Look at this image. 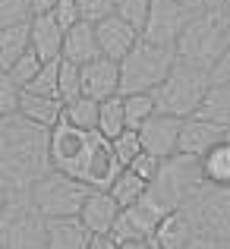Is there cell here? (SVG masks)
<instances>
[{
    "instance_id": "3",
    "label": "cell",
    "mask_w": 230,
    "mask_h": 249,
    "mask_svg": "<svg viewBox=\"0 0 230 249\" xmlns=\"http://www.w3.org/2000/svg\"><path fill=\"white\" fill-rule=\"evenodd\" d=\"M208 89H212L208 70H195V67H186V63L177 60L174 70L167 73V79L152 91L155 114H167V117H177V120H189V117H195V110L202 107Z\"/></svg>"
},
{
    "instance_id": "29",
    "label": "cell",
    "mask_w": 230,
    "mask_h": 249,
    "mask_svg": "<svg viewBox=\"0 0 230 249\" xmlns=\"http://www.w3.org/2000/svg\"><path fill=\"white\" fill-rule=\"evenodd\" d=\"M110 148H114V158L117 164H120L123 170H126L129 164H133L136 158L142 155V142H139V133L136 129H123L117 139H110Z\"/></svg>"
},
{
    "instance_id": "20",
    "label": "cell",
    "mask_w": 230,
    "mask_h": 249,
    "mask_svg": "<svg viewBox=\"0 0 230 249\" xmlns=\"http://www.w3.org/2000/svg\"><path fill=\"white\" fill-rule=\"evenodd\" d=\"M199 164H202L205 186L227 189L230 186V136H224L214 148H208V152L199 158Z\"/></svg>"
},
{
    "instance_id": "36",
    "label": "cell",
    "mask_w": 230,
    "mask_h": 249,
    "mask_svg": "<svg viewBox=\"0 0 230 249\" xmlns=\"http://www.w3.org/2000/svg\"><path fill=\"white\" fill-rule=\"evenodd\" d=\"M19 98H22V89H19L6 73H0V117L19 114Z\"/></svg>"
},
{
    "instance_id": "41",
    "label": "cell",
    "mask_w": 230,
    "mask_h": 249,
    "mask_svg": "<svg viewBox=\"0 0 230 249\" xmlns=\"http://www.w3.org/2000/svg\"><path fill=\"white\" fill-rule=\"evenodd\" d=\"M32 6V16H48V13H54L57 0H29Z\"/></svg>"
},
{
    "instance_id": "48",
    "label": "cell",
    "mask_w": 230,
    "mask_h": 249,
    "mask_svg": "<svg viewBox=\"0 0 230 249\" xmlns=\"http://www.w3.org/2000/svg\"><path fill=\"white\" fill-rule=\"evenodd\" d=\"M224 89H227V91H230V85H224Z\"/></svg>"
},
{
    "instance_id": "2",
    "label": "cell",
    "mask_w": 230,
    "mask_h": 249,
    "mask_svg": "<svg viewBox=\"0 0 230 249\" xmlns=\"http://www.w3.org/2000/svg\"><path fill=\"white\" fill-rule=\"evenodd\" d=\"M230 48V13L212 6L205 13H195L186 22L174 44V54L180 63L195 70H212L218 57Z\"/></svg>"
},
{
    "instance_id": "33",
    "label": "cell",
    "mask_w": 230,
    "mask_h": 249,
    "mask_svg": "<svg viewBox=\"0 0 230 249\" xmlns=\"http://www.w3.org/2000/svg\"><path fill=\"white\" fill-rule=\"evenodd\" d=\"M57 73H60V60H51L38 70V76L32 79V85L25 91L29 95H44V98H57Z\"/></svg>"
},
{
    "instance_id": "19",
    "label": "cell",
    "mask_w": 230,
    "mask_h": 249,
    "mask_svg": "<svg viewBox=\"0 0 230 249\" xmlns=\"http://www.w3.org/2000/svg\"><path fill=\"white\" fill-rule=\"evenodd\" d=\"M19 114L29 123L41 126V129H54L57 123L63 120V101L60 98H44V95H29V91H22V98H19Z\"/></svg>"
},
{
    "instance_id": "38",
    "label": "cell",
    "mask_w": 230,
    "mask_h": 249,
    "mask_svg": "<svg viewBox=\"0 0 230 249\" xmlns=\"http://www.w3.org/2000/svg\"><path fill=\"white\" fill-rule=\"evenodd\" d=\"M51 16L60 22L63 32L73 29L76 22H82V19H79V10H76V0H57V6H54V13H51Z\"/></svg>"
},
{
    "instance_id": "5",
    "label": "cell",
    "mask_w": 230,
    "mask_h": 249,
    "mask_svg": "<svg viewBox=\"0 0 230 249\" xmlns=\"http://www.w3.org/2000/svg\"><path fill=\"white\" fill-rule=\"evenodd\" d=\"M205 189V177H202V164L193 155H170L167 161H161L155 183L148 186V193L161 202L167 212H180L186 208L195 196Z\"/></svg>"
},
{
    "instance_id": "39",
    "label": "cell",
    "mask_w": 230,
    "mask_h": 249,
    "mask_svg": "<svg viewBox=\"0 0 230 249\" xmlns=\"http://www.w3.org/2000/svg\"><path fill=\"white\" fill-rule=\"evenodd\" d=\"M208 76H212V85H230V48L218 57V63L208 70Z\"/></svg>"
},
{
    "instance_id": "17",
    "label": "cell",
    "mask_w": 230,
    "mask_h": 249,
    "mask_svg": "<svg viewBox=\"0 0 230 249\" xmlns=\"http://www.w3.org/2000/svg\"><path fill=\"white\" fill-rule=\"evenodd\" d=\"M60 48H63V29L54 16H32L29 22V51L38 57L41 63L60 60Z\"/></svg>"
},
{
    "instance_id": "35",
    "label": "cell",
    "mask_w": 230,
    "mask_h": 249,
    "mask_svg": "<svg viewBox=\"0 0 230 249\" xmlns=\"http://www.w3.org/2000/svg\"><path fill=\"white\" fill-rule=\"evenodd\" d=\"M148 6H152V0H120V3H117V16H120L123 22H129L142 35V25H145V19H148Z\"/></svg>"
},
{
    "instance_id": "46",
    "label": "cell",
    "mask_w": 230,
    "mask_h": 249,
    "mask_svg": "<svg viewBox=\"0 0 230 249\" xmlns=\"http://www.w3.org/2000/svg\"><path fill=\"white\" fill-rule=\"evenodd\" d=\"M3 205H6V193L0 189V212H3Z\"/></svg>"
},
{
    "instance_id": "45",
    "label": "cell",
    "mask_w": 230,
    "mask_h": 249,
    "mask_svg": "<svg viewBox=\"0 0 230 249\" xmlns=\"http://www.w3.org/2000/svg\"><path fill=\"white\" fill-rule=\"evenodd\" d=\"M214 6H221V10H230V0H214Z\"/></svg>"
},
{
    "instance_id": "14",
    "label": "cell",
    "mask_w": 230,
    "mask_h": 249,
    "mask_svg": "<svg viewBox=\"0 0 230 249\" xmlns=\"http://www.w3.org/2000/svg\"><path fill=\"white\" fill-rule=\"evenodd\" d=\"M79 82H82V98L104 101V98L120 95V63L98 57L88 67H79Z\"/></svg>"
},
{
    "instance_id": "23",
    "label": "cell",
    "mask_w": 230,
    "mask_h": 249,
    "mask_svg": "<svg viewBox=\"0 0 230 249\" xmlns=\"http://www.w3.org/2000/svg\"><path fill=\"white\" fill-rule=\"evenodd\" d=\"M126 129V110H123V95H114V98H104L98 101V136L104 139H117V136Z\"/></svg>"
},
{
    "instance_id": "6",
    "label": "cell",
    "mask_w": 230,
    "mask_h": 249,
    "mask_svg": "<svg viewBox=\"0 0 230 249\" xmlns=\"http://www.w3.org/2000/svg\"><path fill=\"white\" fill-rule=\"evenodd\" d=\"M0 246L3 249H48V221L32 205L29 193L6 196L0 212Z\"/></svg>"
},
{
    "instance_id": "16",
    "label": "cell",
    "mask_w": 230,
    "mask_h": 249,
    "mask_svg": "<svg viewBox=\"0 0 230 249\" xmlns=\"http://www.w3.org/2000/svg\"><path fill=\"white\" fill-rule=\"evenodd\" d=\"M117 218H120V205L110 199V193H101V189H91L82 212H79V221L91 237H110Z\"/></svg>"
},
{
    "instance_id": "44",
    "label": "cell",
    "mask_w": 230,
    "mask_h": 249,
    "mask_svg": "<svg viewBox=\"0 0 230 249\" xmlns=\"http://www.w3.org/2000/svg\"><path fill=\"white\" fill-rule=\"evenodd\" d=\"M117 249H148V240H129V243H117Z\"/></svg>"
},
{
    "instance_id": "15",
    "label": "cell",
    "mask_w": 230,
    "mask_h": 249,
    "mask_svg": "<svg viewBox=\"0 0 230 249\" xmlns=\"http://www.w3.org/2000/svg\"><path fill=\"white\" fill-rule=\"evenodd\" d=\"M227 136L224 126L212 120H202V117H189L180 126V142H177V152L180 155H193V158H202L208 148H214L221 139Z\"/></svg>"
},
{
    "instance_id": "1",
    "label": "cell",
    "mask_w": 230,
    "mask_h": 249,
    "mask_svg": "<svg viewBox=\"0 0 230 249\" xmlns=\"http://www.w3.org/2000/svg\"><path fill=\"white\" fill-rule=\"evenodd\" d=\"M48 133L22 114L0 117V189L6 196L29 193L51 170Z\"/></svg>"
},
{
    "instance_id": "28",
    "label": "cell",
    "mask_w": 230,
    "mask_h": 249,
    "mask_svg": "<svg viewBox=\"0 0 230 249\" xmlns=\"http://www.w3.org/2000/svg\"><path fill=\"white\" fill-rule=\"evenodd\" d=\"M123 110H126V129H139L145 120L155 117V98L152 95H123Z\"/></svg>"
},
{
    "instance_id": "25",
    "label": "cell",
    "mask_w": 230,
    "mask_h": 249,
    "mask_svg": "<svg viewBox=\"0 0 230 249\" xmlns=\"http://www.w3.org/2000/svg\"><path fill=\"white\" fill-rule=\"evenodd\" d=\"M195 117L212 120V123H218V126L230 129V91L224 85H212L208 95H205V101H202V107L195 110Z\"/></svg>"
},
{
    "instance_id": "42",
    "label": "cell",
    "mask_w": 230,
    "mask_h": 249,
    "mask_svg": "<svg viewBox=\"0 0 230 249\" xmlns=\"http://www.w3.org/2000/svg\"><path fill=\"white\" fill-rule=\"evenodd\" d=\"M186 249H230V246H224V243H214V240H205V237H193Z\"/></svg>"
},
{
    "instance_id": "40",
    "label": "cell",
    "mask_w": 230,
    "mask_h": 249,
    "mask_svg": "<svg viewBox=\"0 0 230 249\" xmlns=\"http://www.w3.org/2000/svg\"><path fill=\"white\" fill-rule=\"evenodd\" d=\"M177 3H180L186 13H193V16H195V13L212 10V6H214V0H177Z\"/></svg>"
},
{
    "instance_id": "32",
    "label": "cell",
    "mask_w": 230,
    "mask_h": 249,
    "mask_svg": "<svg viewBox=\"0 0 230 249\" xmlns=\"http://www.w3.org/2000/svg\"><path fill=\"white\" fill-rule=\"evenodd\" d=\"M41 67H44V63L38 60V57L32 54V51H25V54L19 57V60L13 63L10 70H6V76H10V79H13V82L19 85V89L25 91V89H29V85H32V79H35V76H38V70H41Z\"/></svg>"
},
{
    "instance_id": "8",
    "label": "cell",
    "mask_w": 230,
    "mask_h": 249,
    "mask_svg": "<svg viewBox=\"0 0 230 249\" xmlns=\"http://www.w3.org/2000/svg\"><path fill=\"white\" fill-rule=\"evenodd\" d=\"M186 214L189 227L195 237L214 240V243L230 246V186H205L186 208H180Z\"/></svg>"
},
{
    "instance_id": "9",
    "label": "cell",
    "mask_w": 230,
    "mask_h": 249,
    "mask_svg": "<svg viewBox=\"0 0 230 249\" xmlns=\"http://www.w3.org/2000/svg\"><path fill=\"white\" fill-rule=\"evenodd\" d=\"M91 136L95 133H82V129L70 126V123H57L48 133V158H51V170L67 174L73 180H82L85 170V158L91 148Z\"/></svg>"
},
{
    "instance_id": "4",
    "label": "cell",
    "mask_w": 230,
    "mask_h": 249,
    "mask_svg": "<svg viewBox=\"0 0 230 249\" xmlns=\"http://www.w3.org/2000/svg\"><path fill=\"white\" fill-rule=\"evenodd\" d=\"M177 54L174 48H161L145 38L120 60V95H152L174 70Z\"/></svg>"
},
{
    "instance_id": "30",
    "label": "cell",
    "mask_w": 230,
    "mask_h": 249,
    "mask_svg": "<svg viewBox=\"0 0 230 249\" xmlns=\"http://www.w3.org/2000/svg\"><path fill=\"white\" fill-rule=\"evenodd\" d=\"M79 95H82L79 67H73V63H67V60H60V73H57V98L67 104V101H76Z\"/></svg>"
},
{
    "instance_id": "21",
    "label": "cell",
    "mask_w": 230,
    "mask_h": 249,
    "mask_svg": "<svg viewBox=\"0 0 230 249\" xmlns=\"http://www.w3.org/2000/svg\"><path fill=\"white\" fill-rule=\"evenodd\" d=\"M91 243V233L79 218L48 221V249H85Z\"/></svg>"
},
{
    "instance_id": "43",
    "label": "cell",
    "mask_w": 230,
    "mask_h": 249,
    "mask_svg": "<svg viewBox=\"0 0 230 249\" xmlns=\"http://www.w3.org/2000/svg\"><path fill=\"white\" fill-rule=\"evenodd\" d=\"M85 249H117V243L110 237H91V243L85 246Z\"/></svg>"
},
{
    "instance_id": "7",
    "label": "cell",
    "mask_w": 230,
    "mask_h": 249,
    "mask_svg": "<svg viewBox=\"0 0 230 249\" xmlns=\"http://www.w3.org/2000/svg\"><path fill=\"white\" fill-rule=\"evenodd\" d=\"M88 193L91 189L85 186L82 180H73V177H67V174L48 170V174L29 189V199H32V205L41 212L44 221H60V218H79Z\"/></svg>"
},
{
    "instance_id": "51",
    "label": "cell",
    "mask_w": 230,
    "mask_h": 249,
    "mask_svg": "<svg viewBox=\"0 0 230 249\" xmlns=\"http://www.w3.org/2000/svg\"><path fill=\"white\" fill-rule=\"evenodd\" d=\"M227 13H230V10H227Z\"/></svg>"
},
{
    "instance_id": "50",
    "label": "cell",
    "mask_w": 230,
    "mask_h": 249,
    "mask_svg": "<svg viewBox=\"0 0 230 249\" xmlns=\"http://www.w3.org/2000/svg\"><path fill=\"white\" fill-rule=\"evenodd\" d=\"M0 249H3V246H0Z\"/></svg>"
},
{
    "instance_id": "31",
    "label": "cell",
    "mask_w": 230,
    "mask_h": 249,
    "mask_svg": "<svg viewBox=\"0 0 230 249\" xmlns=\"http://www.w3.org/2000/svg\"><path fill=\"white\" fill-rule=\"evenodd\" d=\"M32 22L29 0H0V29H16Z\"/></svg>"
},
{
    "instance_id": "49",
    "label": "cell",
    "mask_w": 230,
    "mask_h": 249,
    "mask_svg": "<svg viewBox=\"0 0 230 249\" xmlns=\"http://www.w3.org/2000/svg\"><path fill=\"white\" fill-rule=\"evenodd\" d=\"M114 3H120V0H114Z\"/></svg>"
},
{
    "instance_id": "24",
    "label": "cell",
    "mask_w": 230,
    "mask_h": 249,
    "mask_svg": "<svg viewBox=\"0 0 230 249\" xmlns=\"http://www.w3.org/2000/svg\"><path fill=\"white\" fill-rule=\"evenodd\" d=\"M25 51H29V25L0 29V73H6Z\"/></svg>"
},
{
    "instance_id": "11",
    "label": "cell",
    "mask_w": 230,
    "mask_h": 249,
    "mask_svg": "<svg viewBox=\"0 0 230 249\" xmlns=\"http://www.w3.org/2000/svg\"><path fill=\"white\" fill-rule=\"evenodd\" d=\"M180 126H183V120H177V117L155 114L152 120H145L139 129H136V133H139V142H142V152L155 155L158 161H167L170 155H177Z\"/></svg>"
},
{
    "instance_id": "22",
    "label": "cell",
    "mask_w": 230,
    "mask_h": 249,
    "mask_svg": "<svg viewBox=\"0 0 230 249\" xmlns=\"http://www.w3.org/2000/svg\"><path fill=\"white\" fill-rule=\"evenodd\" d=\"M193 237H195V233H193V227H189L186 214H183V212H170L167 218L158 224L152 243L158 249H186Z\"/></svg>"
},
{
    "instance_id": "13",
    "label": "cell",
    "mask_w": 230,
    "mask_h": 249,
    "mask_svg": "<svg viewBox=\"0 0 230 249\" xmlns=\"http://www.w3.org/2000/svg\"><path fill=\"white\" fill-rule=\"evenodd\" d=\"M95 38H98V48H101V57H107V60L120 63L123 57L129 54V51L136 48V41H139V32L133 29L129 22H123L120 16H107L101 19V22L95 25Z\"/></svg>"
},
{
    "instance_id": "34",
    "label": "cell",
    "mask_w": 230,
    "mask_h": 249,
    "mask_svg": "<svg viewBox=\"0 0 230 249\" xmlns=\"http://www.w3.org/2000/svg\"><path fill=\"white\" fill-rule=\"evenodd\" d=\"M76 10H79V19H82V22L98 25L101 19L114 16L117 3H114V0H76Z\"/></svg>"
},
{
    "instance_id": "26",
    "label": "cell",
    "mask_w": 230,
    "mask_h": 249,
    "mask_svg": "<svg viewBox=\"0 0 230 249\" xmlns=\"http://www.w3.org/2000/svg\"><path fill=\"white\" fill-rule=\"evenodd\" d=\"M63 123L82 129V133H95L98 129V101L82 98V95L76 101H67L63 104Z\"/></svg>"
},
{
    "instance_id": "47",
    "label": "cell",
    "mask_w": 230,
    "mask_h": 249,
    "mask_svg": "<svg viewBox=\"0 0 230 249\" xmlns=\"http://www.w3.org/2000/svg\"><path fill=\"white\" fill-rule=\"evenodd\" d=\"M148 249H158V246H155V243H152V240H148Z\"/></svg>"
},
{
    "instance_id": "18",
    "label": "cell",
    "mask_w": 230,
    "mask_h": 249,
    "mask_svg": "<svg viewBox=\"0 0 230 249\" xmlns=\"http://www.w3.org/2000/svg\"><path fill=\"white\" fill-rule=\"evenodd\" d=\"M98 57H101V48H98V38H95V25L76 22L73 29L63 32L60 60L73 63V67H88L91 60H98Z\"/></svg>"
},
{
    "instance_id": "12",
    "label": "cell",
    "mask_w": 230,
    "mask_h": 249,
    "mask_svg": "<svg viewBox=\"0 0 230 249\" xmlns=\"http://www.w3.org/2000/svg\"><path fill=\"white\" fill-rule=\"evenodd\" d=\"M120 164H117L114 158V148H110V142L104 139V136H91V148H88V158H85V170H82V183L88 189H101V193H107L110 183L120 177Z\"/></svg>"
},
{
    "instance_id": "10",
    "label": "cell",
    "mask_w": 230,
    "mask_h": 249,
    "mask_svg": "<svg viewBox=\"0 0 230 249\" xmlns=\"http://www.w3.org/2000/svg\"><path fill=\"white\" fill-rule=\"evenodd\" d=\"M189 19H193V13H186L177 0H152L148 19L142 25V38L152 44H161V48H174Z\"/></svg>"
},
{
    "instance_id": "37",
    "label": "cell",
    "mask_w": 230,
    "mask_h": 249,
    "mask_svg": "<svg viewBox=\"0 0 230 249\" xmlns=\"http://www.w3.org/2000/svg\"><path fill=\"white\" fill-rule=\"evenodd\" d=\"M158 167H161V161L155 158V155H148V152H142L139 158L133 161V164H129L126 170H133L136 177H139L142 183H148V186H152L155 183V177H158Z\"/></svg>"
},
{
    "instance_id": "27",
    "label": "cell",
    "mask_w": 230,
    "mask_h": 249,
    "mask_svg": "<svg viewBox=\"0 0 230 249\" xmlns=\"http://www.w3.org/2000/svg\"><path fill=\"white\" fill-rule=\"evenodd\" d=\"M110 199L120 205V212L123 208H129V205H136V202L142 199V196L148 193V183H142L139 177L133 174V170H120V177H117L114 183H110Z\"/></svg>"
}]
</instances>
